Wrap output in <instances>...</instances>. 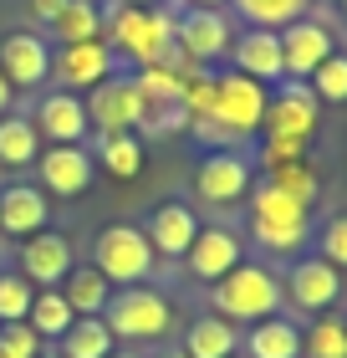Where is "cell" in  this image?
Segmentation results:
<instances>
[{
  "label": "cell",
  "mask_w": 347,
  "mask_h": 358,
  "mask_svg": "<svg viewBox=\"0 0 347 358\" xmlns=\"http://www.w3.org/2000/svg\"><path fill=\"white\" fill-rule=\"evenodd\" d=\"M317 256H322V262H332L337 271H347V215H332L317 231Z\"/></svg>",
  "instance_id": "37"
},
{
  "label": "cell",
  "mask_w": 347,
  "mask_h": 358,
  "mask_svg": "<svg viewBox=\"0 0 347 358\" xmlns=\"http://www.w3.org/2000/svg\"><path fill=\"white\" fill-rule=\"evenodd\" d=\"M108 358H148V353H143V348H112Z\"/></svg>",
  "instance_id": "42"
},
{
  "label": "cell",
  "mask_w": 347,
  "mask_h": 358,
  "mask_svg": "<svg viewBox=\"0 0 347 358\" xmlns=\"http://www.w3.org/2000/svg\"><path fill=\"white\" fill-rule=\"evenodd\" d=\"M31 297H36V287L21 271H0V322H26Z\"/></svg>",
  "instance_id": "35"
},
{
  "label": "cell",
  "mask_w": 347,
  "mask_h": 358,
  "mask_svg": "<svg viewBox=\"0 0 347 358\" xmlns=\"http://www.w3.org/2000/svg\"><path fill=\"white\" fill-rule=\"evenodd\" d=\"M307 87L317 92V103H322V108H327V103H332V108L347 103V52H332V57H327L322 67L307 77Z\"/></svg>",
  "instance_id": "34"
},
{
  "label": "cell",
  "mask_w": 347,
  "mask_h": 358,
  "mask_svg": "<svg viewBox=\"0 0 347 358\" xmlns=\"http://www.w3.org/2000/svg\"><path fill=\"white\" fill-rule=\"evenodd\" d=\"M46 338L31 322H0V358H41Z\"/></svg>",
  "instance_id": "36"
},
{
  "label": "cell",
  "mask_w": 347,
  "mask_h": 358,
  "mask_svg": "<svg viewBox=\"0 0 347 358\" xmlns=\"http://www.w3.org/2000/svg\"><path fill=\"white\" fill-rule=\"evenodd\" d=\"M52 225V194H46L36 179H10L0 185V236L26 241Z\"/></svg>",
  "instance_id": "18"
},
{
  "label": "cell",
  "mask_w": 347,
  "mask_h": 358,
  "mask_svg": "<svg viewBox=\"0 0 347 358\" xmlns=\"http://www.w3.org/2000/svg\"><path fill=\"white\" fill-rule=\"evenodd\" d=\"M112 348H118V338L108 333L103 317H72V328L57 338L61 358H108Z\"/></svg>",
  "instance_id": "29"
},
{
  "label": "cell",
  "mask_w": 347,
  "mask_h": 358,
  "mask_svg": "<svg viewBox=\"0 0 347 358\" xmlns=\"http://www.w3.org/2000/svg\"><path fill=\"white\" fill-rule=\"evenodd\" d=\"M72 307H67V297H61V287H36V297H31V313H26V322L36 328L46 343H57L61 333L72 328Z\"/></svg>",
  "instance_id": "30"
},
{
  "label": "cell",
  "mask_w": 347,
  "mask_h": 358,
  "mask_svg": "<svg viewBox=\"0 0 347 358\" xmlns=\"http://www.w3.org/2000/svg\"><path fill=\"white\" fill-rule=\"evenodd\" d=\"M123 6H169L174 10V0H123Z\"/></svg>",
  "instance_id": "43"
},
{
  "label": "cell",
  "mask_w": 347,
  "mask_h": 358,
  "mask_svg": "<svg viewBox=\"0 0 347 358\" xmlns=\"http://www.w3.org/2000/svg\"><path fill=\"white\" fill-rule=\"evenodd\" d=\"M256 189V164L240 149H209L194 169V194L205 205H240Z\"/></svg>",
  "instance_id": "9"
},
{
  "label": "cell",
  "mask_w": 347,
  "mask_h": 358,
  "mask_svg": "<svg viewBox=\"0 0 347 358\" xmlns=\"http://www.w3.org/2000/svg\"><path fill=\"white\" fill-rule=\"evenodd\" d=\"M245 262V241L240 231H230V225H200V236H194V246L184 251V266L194 282H220L225 271H235Z\"/></svg>",
  "instance_id": "20"
},
{
  "label": "cell",
  "mask_w": 347,
  "mask_h": 358,
  "mask_svg": "<svg viewBox=\"0 0 347 358\" xmlns=\"http://www.w3.org/2000/svg\"><path fill=\"white\" fill-rule=\"evenodd\" d=\"M61 6H67V0H26V10H31V15H36V21H41V26H52V15H57Z\"/></svg>",
  "instance_id": "39"
},
{
  "label": "cell",
  "mask_w": 347,
  "mask_h": 358,
  "mask_svg": "<svg viewBox=\"0 0 347 358\" xmlns=\"http://www.w3.org/2000/svg\"><path fill=\"white\" fill-rule=\"evenodd\" d=\"M332 52H337V36H332L327 21H317V15H302V21L281 26V62H286L291 83H307Z\"/></svg>",
  "instance_id": "16"
},
{
  "label": "cell",
  "mask_w": 347,
  "mask_h": 358,
  "mask_svg": "<svg viewBox=\"0 0 347 358\" xmlns=\"http://www.w3.org/2000/svg\"><path fill=\"white\" fill-rule=\"evenodd\" d=\"M209 302H214V313L230 317L235 328H240V322L251 328V322L281 313L286 292H281V276H276L271 266H260V262H240L235 271H225L220 282L209 287Z\"/></svg>",
  "instance_id": "3"
},
{
  "label": "cell",
  "mask_w": 347,
  "mask_h": 358,
  "mask_svg": "<svg viewBox=\"0 0 347 358\" xmlns=\"http://www.w3.org/2000/svg\"><path fill=\"white\" fill-rule=\"evenodd\" d=\"M143 236H148V246H154L158 262H184V251L194 246V236H200V210L189 200H163V205H154Z\"/></svg>",
  "instance_id": "19"
},
{
  "label": "cell",
  "mask_w": 347,
  "mask_h": 358,
  "mask_svg": "<svg viewBox=\"0 0 347 358\" xmlns=\"http://www.w3.org/2000/svg\"><path fill=\"white\" fill-rule=\"evenodd\" d=\"M31 123H36L41 143H87L92 138V123H87V103H82L77 92H41L36 113H31Z\"/></svg>",
  "instance_id": "21"
},
{
  "label": "cell",
  "mask_w": 347,
  "mask_h": 358,
  "mask_svg": "<svg viewBox=\"0 0 347 358\" xmlns=\"http://www.w3.org/2000/svg\"><path fill=\"white\" fill-rule=\"evenodd\" d=\"M302 358H347V322L332 313L311 317V328H302Z\"/></svg>",
  "instance_id": "33"
},
{
  "label": "cell",
  "mask_w": 347,
  "mask_h": 358,
  "mask_svg": "<svg viewBox=\"0 0 347 358\" xmlns=\"http://www.w3.org/2000/svg\"><path fill=\"white\" fill-rule=\"evenodd\" d=\"M337 6H342V0H337Z\"/></svg>",
  "instance_id": "47"
},
{
  "label": "cell",
  "mask_w": 347,
  "mask_h": 358,
  "mask_svg": "<svg viewBox=\"0 0 347 358\" xmlns=\"http://www.w3.org/2000/svg\"><path fill=\"white\" fill-rule=\"evenodd\" d=\"M281 292L291 297V307L322 317V313H332L337 297H342V271L332 262H322V256H296L286 282H281Z\"/></svg>",
  "instance_id": "15"
},
{
  "label": "cell",
  "mask_w": 347,
  "mask_h": 358,
  "mask_svg": "<svg viewBox=\"0 0 347 358\" xmlns=\"http://www.w3.org/2000/svg\"><path fill=\"white\" fill-rule=\"evenodd\" d=\"M118 72V57H112L108 41H77V46H52V83L61 92H92L97 83Z\"/></svg>",
  "instance_id": "13"
},
{
  "label": "cell",
  "mask_w": 347,
  "mask_h": 358,
  "mask_svg": "<svg viewBox=\"0 0 347 358\" xmlns=\"http://www.w3.org/2000/svg\"><path fill=\"white\" fill-rule=\"evenodd\" d=\"M41 149L46 143H41L31 118H21V113H6V118H0V164L6 169H36Z\"/></svg>",
  "instance_id": "27"
},
{
  "label": "cell",
  "mask_w": 347,
  "mask_h": 358,
  "mask_svg": "<svg viewBox=\"0 0 347 358\" xmlns=\"http://www.w3.org/2000/svg\"><path fill=\"white\" fill-rule=\"evenodd\" d=\"M230 67L256 77L260 87H276L286 83V62H281V31L266 26H245L235 41H230Z\"/></svg>",
  "instance_id": "22"
},
{
  "label": "cell",
  "mask_w": 347,
  "mask_h": 358,
  "mask_svg": "<svg viewBox=\"0 0 347 358\" xmlns=\"http://www.w3.org/2000/svg\"><path fill=\"white\" fill-rule=\"evenodd\" d=\"M133 87H138V138H174V134H189V113H184V97H179V77L169 67H138L133 72Z\"/></svg>",
  "instance_id": "6"
},
{
  "label": "cell",
  "mask_w": 347,
  "mask_h": 358,
  "mask_svg": "<svg viewBox=\"0 0 347 358\" xmlns=\"http://www.w3.org/2000/svg\"><path fill=\"white\" fill-rule=\"evenodd\" d=\"M240 353L245 358H302V328L291 317H260L251 322V333H240Z\"/></svg>",
  "instance_id": "23"
},
{
  "label": "cell",
  "mask_w": 347,
  "mask_h": 358,
  "mask_svg": "<svg viewBox=\"0 0 347 358\" xmlns=\"http://www.w3.org/2000/svg\"><path fill=\"white\" fill-rule=\"evenodd\" d=\"M230 41H235V31H230V15L225 10L184 6L174 15V46L189 62H200V67H214L220 57H230Z\"/></svg>",
  "instance_id": "10"
},
{
  "label": "cell",
  "mask_w": 347,
  "mask_h": 358,
  "mask_svg": "<svg viewBox=\"0 0 347 358\" xmlns=\"http://www.w3.org/2000/svg\"><path fill=\"white\" fill-rule=\"evenodd\" d=\"M245 200H251V241H256L260 251L291 256V251L307 246V236H311V210H307L302 200L281 194L276 185H266V179H260Z\"/></svg>",
  "instance_id": "4"
},
{
  "label": "cell",
  "mask_w": 347,
  "mask_h": 358,
  "mask_svg": "<svg viewBox=\"0 0 347 358\" xmlns=\"http://www.w3.org/2000/svg\"><path fill=\"white\" fill-rule=\"evenodd\" d=\"M72 266H77L72 241L61 231H52V225L36 231V236H26L21 251H15V271H21L31 287H61V276H67Z\"/></svg>",
  "instance_id": "17"
},
{
  "label": "cell",
  "mask_w": 347,
  "mask_h": 358,
  "mask_svg": "<svg viewBox=\"0 0 347 358\" xmlns=\"http://www.w3.org/2000/svg\"><path fill=\"white\" fill-rule=\"evenodd\" d=\"M230 358H245V353H230Z\"/></svg>",
  "instance_id": "46"
},
{
  "label": "cell",
  "mask_w": 347,
  "mask_h": 358,
  "mask_svg": "<svg viewBox=\"0 0 347 358\" xmlns=\"http://www.w3.org/2000/svg\"><path fill=\"white\" fill-rule=\"evenodd\" d=\"M10 108H15V87L6 83V72H0V118H6Z\"/></svg>",
  "instance_id": "40"
},
{
  "label": "cell",
  "mask_w": 347,
  "mask_h": 358,
  "mask_svg": "<svg viewBox=\"0 0 347 358\" xmlns=\"http://www.w3.org/2000/svg\"><path fill=\"white\" fill-rule=\"evenodd\" d=\"M87 262L108 276L112 287H138V282H154L158 271V256L148 246L143 225H103V231L92 236V256Z\"/></svg>",
  "instance_id": "5"
},
{
  "label": "cell",
  "mask_w": 347,
  "mask_h": 358,
  "mask_svg": "<svg viewBox=\"0 0 347 358\" xmlns=\"http://www.w3.org/2000/svg\"><path fill=\"white\" fill-rule=\"evenodd\" d=\"M143 159H148V149H143L138 134H108V138L92 143V164L108 169L112 179H138L143 174Z\"/></svg>",
  "instance_id": "28"
},
{
  "label": "cell",
  "mask_w": 347,
  "mask_h": 358,
  "mask_svg": "<svg viewBox=\"0 0 347 358\" xmlns=\"http://www.w3.org/2000/svg\"><path fill=\"white\" fill-rule=\"evenodd\" d=\"M108 333L118 338L123 348H143V343H163L174 333V302L163 297L154 282H138V287H118L108 297Z\"/></svg>",
  "instance_id": "2"
},
{
  "label": "cell",
  "mask_w": 347,
  "mask_h": 358,
  "mask_svg": "<svg viewBox=\"0 0 347 358\" xmlns=\"http://www.w3.org/2000/svg\"><path fill=\"white\" fill-rule=\"evenodd\" d=\"M311 143L302 138H260V169H271V164H291V159H307Z\"/></svg>",
  "instance_id": "38"
},
{
  "label": "cell",
  "mask_w": 347,
  "mask_h": 358,
  "mask_svg": "<svg viewBox=\"0 0 347 358\" xmlns=\"http://www.w3.org/2000/svg\"><path fill=\"white\" fill-rule=\"evenodd\" d=\"M52 46H77V41H103V6L97 0H67L52 15Z\"/></svg>",
  "instance_id": "26"
},
{
  "label": "cell",
  "mask_w": 347,
  "mask_h": 358,
  "mask_svg": "<svg viewBox=\"0 0 347 358\" xmlns=\"http://www.w3.org/2000/svg\"><path fill=\"white\" fill-rule=\"evenodd\" d=\"M235 6V15L245 26H266V31H281L291 21H302L311 0H230Z\"/></svg>",
  "instance_id": "31"
},
{
  "label": "cell",
  "mask_w": 347,
  "mask_h": 358,
  "mask_svg": "<svg viewBox=\"0 0 347 358\" xmlns=\"http://www.w3.org/2000/svg\"><path fill=\"white\" fill-rule=\"evenodd\" d=\"M103 41L128 67H158L174 52V10L169 6H112L103 10Z\"/></svg>",
  "instance_id": "1"
},
{
  "label": "cell",
  "mask_w": 347,
  "mask_h": 358,
  "mask_svg": "<svg viewBox=\"0 0 347 358\" xmlns=\"http://www.w3.org/2000/svg\"><path fill=\"white\" fill-rule=\"evenodd\" d=\"M0 72L15 92H36L52 83V41L41 31H6L0 36Z\"/></svg>",
  "instance_id": "14"
},
{
  "label": "cell",
  "mask_w": 347,
  "mask_h": 358,
  "mask_svg": "<svg viewBox=\"0 0 347 358\" xmlns=\"http://www.w3.org/2000/svg\"><path fill=\"white\" fill-rule=\"evenodd\" d=\"M266 97H271V87H260L256 77H245V72H235V67H225V72H214V113H209V118H214V123H225L230 134L245 143V138H256V134H260V118H266Z\"/></svg>",
  "instance_id": "7"
},
{
  "label": "cell",
  "mask_w": 347,
  "mask_h": 358,
  "mask_svg": "<svg viewBox=\"0 0 347 358\" xmlns=\"http://www.w3.org/2000/svg\"><path fill=\"white\" fill-rule=\"evenodd\" d=\"M112 292H118V287H112L92 262H77L67 276H61V297H67V307H72L77 317H103Z\"/></svg>",
  "instance_id": "24"
},
{
  "label": "cell",
  "mask_w": 347,
  "mask_h": 358,
  "mask_svg": "<svg viewBox=\"0 0 347 358\" xmlns=\"http://www.w3.org/2000/svg\"><path fill=\"white\" fill-rule=\"evenodd\" d=\"M163 358H189V353H184V348H169V353H163Z\"/></svg>",
  "instance_id": "44"
},
{
  "label": "cell",
  "mask_w": 347,
  "mask_h": 358,
  "mask_svg": "<svg viewBox=\"0 0 347 358\" xmlns=\"http://www.w3.org/2000/svg\"><path fill=\"white\" fill-rule=\"evenodd\" d=\"M184 6H205V10H220V6H225V0H174V15H179V10H184Z\"/></svg>",
  "instance_id": "41"
},
{
  "label": "cell",
  "mask_w": 347,
  "mask_h": 358,
  "mask_svg": "<svg viewBox=\"0 0 347 358\" xmlns=\"http://www.w3.org/2000/svg\"><path fill=\"white\" fill-rule=\"evenodd\" d=\"M41 358H61V353H41Z\"/></svg>",
  "instance_id": "45"
},
{
  "label": "cell",
  "mask_w": 347,
  "mask_h": 358,
  "mask_svg": "<svg viewBox=\"0 0 347 358\" xmlns=\"http://www.w3.org/2000/svg\"><path fill=\"white\" fill-rule=\"evenodd\" d=\"M82 103H87L92 138L133 134V128H138V87H133V72H112L108 83H97L92 92H82Z\"/></svg>",
  "instance_id": "12"
},
{
  "label": "cell",
  "mask_w": 347,
  "mask_h": 358,
  "mask_svg": "<svg viewBox=\"0 0 347 358\" xmlns=\"http://www.w3.org/2000/svg\"><path fill=\"white\" fill-rule=\"evenodd\" d=\"M184 353L189 358H230V353H240V328L220 313H205L184 328Z\"/></svg>",
  "instance_id": "25"
},
{
  "label": "cell",
  "mask_w": 347,
  "mask_h": 358,
  "mask_svg": "<svg viewBox=\"0 0 347 358\" xmlns=\"http://www.w3.org/2000/svg\"><path fill=\"white\" fill-rule=\"evenodd\" d=\"M266 185H276L281 194H291V200H302L307 210L317 205V194H322V179H317V169H311L307 159H291V164H271V169H266Z\"/></svg>",
  "instance_id": "32"
},
{
  "label": "cell",
  "mask_w": 347,
  "mask_h": 358,
  "mask_svg": "<svg viewBox=\"0 0 347 358\" xmlns=\"http://www.w3.org/2000/svg\"><path fill=\"white\" fill-rule=\"evenodd\" d=\"M322 123V103L307 83H276V92L266 97V118H260V138H302L311 143Z\"/></svg>",
  "instance_id": "8"
},
{
  "label": "cell",
  "mask_w": 347,
  "mask_h": 358,
  "mask_svg": "<svg viewBox=\"0 0 347 358\" xmlns=\"http://www.w3.org/2000/svg\"><path fill=\"white\" fill-rule=\"evenodd\" d=\"M97 179V164H92V149L87 143H46L41 159H36V185L57 200H77L87 194Z\"/></svg>",
  "instance_id": "11"
}]
</instances>
